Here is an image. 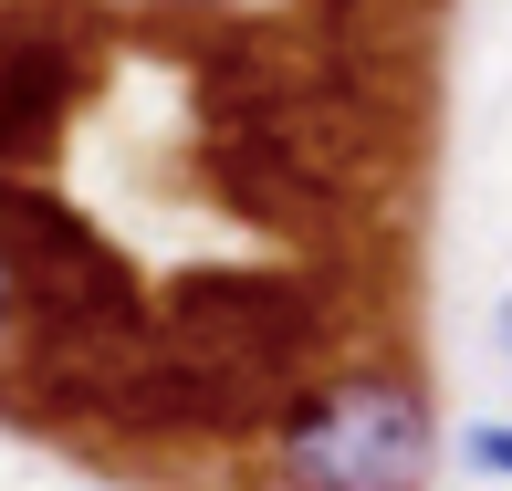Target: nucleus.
<instances>
[{
  "label": "nucleus",
  "mask_w": 512,
  "mask_h": 491,
  "mask_svg": "<svg viewBox=\"0 0 512 491\" xmlns=\"http://www.w3.org/2000/svg\"><path fill=\"white\" fill-rule=\"evenodd\" d=\"M450 450H460V471H471V481H502V491H512V418H471Z\"/></svg>",
  "instance_id": "5"
},
{
  "label": "nucleus",
  "mask_w": 512,
  "mask_h": 491,
  "mask_svg": "<svg viewBox=\"0 0 512 491\" xmlns=\"http://www.w3.org/2000/svg\"><path fill=\"white\" fill-rule=\"evenodd\" d=\"M157 324L199 356H220L241 387H262L283 408L324 356V293L314 272H272V262H199L157 293Z\"/></svg>",
  "instance_id": "2"
},
{
  "label": "nucleus",
  "mask_w": 512,
  "mask_h": 491,
  "mask_svg": "<svg viewBox=\"0 0 512 491\" xmlns=\"http://www.w3.org/2000/svg\"><path fill=\"white\" fill-rule=\"evenodd\" d=\"M272 471L283 491H429L439 471V408L398 366H335L272 408Z\"/></svg>",
  "instance_id": "1"
},
{
  "label": "nucleus",
  "mask_w": 512,
  "mask_h": 491,
  "mask_svg": "<svg viewBox=\"0 0 512 491\" xmlns=\"http://www.w3.org/2000/svg\"><path fill=\"white\" fill-rule=\"evenodd\" d=\"M32 324V230H21V178H0V356Z\"/></svg>",
  "instance_id": "4"
},
{
  "label": "nucleus",
  "mask_w": 512,
  "mask_h": 491,
  "mask_svg": "<svg viewBox=\"0 0 512 491\" xmlns=\"http://www.w3.org/2000/svg\"><path fill=\"white\" fill-rule=\"evenodd\" d=\"M492 345H502V366H512V293L492 303Z\"/></svg>",
  "instance_id": "6"
},
{
  "label": "nucleus",
  "mask_w": 512,
  "mask_h": 491,
  "mask_svg": "<svg viewBox=\"0 0 512 491\" xmlns=\"http://www.w3.org/2000/svg\"><path fill=\"white\" fill-rule=\"evenodd\" d=\"M84 21L53 11V0H21L0 11V178H32L42 157L63 147L84 105Z\"/></svg>",
  "instance_id": "3"
}]
</instances>
